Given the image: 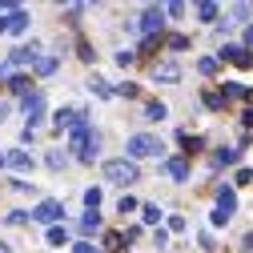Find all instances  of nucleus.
<instances>
[{
	"label": "nucleus",
	"instance_id": "obj_1",
	"mask_svg": "<svg viewBox=\"0 0 253 253\" xmlns=\"http://www.w3.org/2000/svg\"><path fill=\"white\" fill-rule=\"evenodd\" d=\"M73 149H77V157H81V161H92V157H97V133H92L84 121L73 129Z\"/></svg>",
	"mask_w": 253,
	"mask_h": 253
},
{
	"label": "nucleus",
	"instance_id": "obj_2",
	"mask_svg": "<svg viewBox=\"0 0 253 253\" xmlns=\"http://www.w3.org/2000/svg\"><path fill=\"white\" fill-rule=\"evenodd\" d=\"M105 177L113 185H133L137 181V165L133 161H105Z\"/></svg>",
	"mask_w": 253,
	"mask_h": 253
},
{
	"label": "nucleus",
	"instance_id": "obj_3",
	"mask_svg": "<svg viewBox=\"0 0 253 253\" xmlns=\"http://www.w3.org/2000/svg\"><path fill=\"white\" fill-rule=\"evenodd\" d=\"M161 141H157V137H149V133H137L133 141H129V153L133 157H161Z\"/></svg>",
	"mask_w": 253,
	"mask_h": 253
},
{
	"label": "nucleus",
	"instance_id": "obj_4",
	"mask_svg": "<svg viewBox=\"0 0 253 253\" xmlns=\"http://www.w3.org/2000/svg\"><path fill=\"white\" fill-rule=\"evenodd\" d=\"M20 109H24V121H28V125H37V121H41V113H44V92H37V88H33V92H28V97L20 101Z\"/></svg>",
	"mask_w": 253,
	"mask_h": 253
},
{
	"label": "nucleus",
	"instance_id": "obj_5",
	"mask_svg": "<svg viewBox=\"0 0 253 253\" xmlns=\"http://www.w3.org/2000/svg\"><path fill=\"white\" fill-rule=\"evenodd\" d=\"M161 16H165L161 8H145V12H141V20H137V28H145V33H157V28L165 24Z\"/></svg>",
	"mask_w": 253,
	"mask_h": 253
},
{
	"label": "nucleus",
	"instance_id": "obj_6",
	"mask_svg": "<svg viewBox=\"0 0 253 253\" xmlns=\"http://www.w3.org/2000/svg\"><path fill=\"white\" fill-rule=\"evenodd\" d=\"M60 213H65L60 201H41L37 205V221H60Z\"/></svg>",
	"mask_w": 253,
	"mask_h": 253
},
{
	"label": "nucleus",
	"instance_id": "obj_7",
	"mask_svg": "<svg viewBox=\"0 0 253 253\" xmlns=\"http://www.w3.org/2000/svg\"><path fill=\"white\" fill-rule=\"evenodd\" d=\"M165 173H169L173 181H185V177H189V161H185V157H173V161L165 165Z\"/></svg>",
	"mask_w": 253,
	"mask_h": 253
},
{
	"label": "nucleus",
	"instance_id": "obj_8",
	"mask_svg": "<svg viewBox=\"0 0 253 253\" xmlns=\"http://www.w3.org/2000/svg\"><path fill=\"white\" fill-rule=\"evenodd\" d=\"M221 56H225V60H233V65H249V60H253V56H245V52H241L237 44H229V48H221Z\"/></svg>",
	"mask_w": 253,
	"mask_h": 253
},
{
	"label": "nucleus",
	"instance_id": "obj_9",
	"mask_svg": "<svg viewBox=\"0 0 253 253\" xmlns=\"http://www.w3.org/2000/svg\"><path fill=\"white\" fill-rule=\"evenodd\" d=\"M153 77H157V81H177V77H181V69H177V65H157V69H153Z\"/></svg>",
	"mask_w": 253,
	"mask_h": 253
},
{
	"label": "nucleus",
	"instance_id": "obj_10",
	"mask_svg": "<svg viewBox=\"0 0 253 253\" xmlns=\"http://www.w3.org/2000/svg\"><path fill=\"white\" fill-rule=\"evenodd\" d=\"M237 153H241V149H221V153H213V165L221 169V165H229V161H237Z\"/></svg>",
	"mask_w": 253,
	"mask_h": 253
},
{
	"label": "nucleus",
	"instance_id": "obj_11",
	"mask_svg": "<svg viewBox=\"0 0 253 253\" xmlns=\"http://www.w3.org/2000/svg\"><path fill=\"white\" fill-rule=\"evenodd\" d=\"M97 229H101V217L97 213H84L81 217V233H97Z\"/></svg>",
	"mask_w": 253,
	"mask_h": 253
},
{
	"label": "nucleus",
	"instance_id": "obj_12",
	"mask_svg": "<svg viewBox=\"0 0 253 253\" xmlns=\"http://www.w3.org/2000/svg\"><path fill=\"white\" fill-rule=\"evenodd\" d=\"M24 24H28V12H12L8 16V33H24Z\"/></svg>",
	"mask_w": 253,
	"mask_h": 253
},
{
	"label": "nucleus",
	"instance_id": "obj_13",
	"mask_svg": "<svg viewBox=\"0 0 253 253\" xmlns=\"http://www.w3.org/2000/svg\"><path fill=\"white\" fill-rule=\"evenodd\" d=\"M8 165H12V169H24V173H28V165H33V161H28V153H8Z\"/></svg>",
	"mask_w": 253,
	"mask_h": 253
},
{
	"label": "nucleus",
	"instance_id": "obj_14",
	"mask_svg": "<svg viewBox=\"0 0 253 253\" xmlns=\"http://www.w3.org/2000/svg\"><path fill=\"white\" fill-rule=\"evenodd\" d=\"M37 73H41V77L56 73V60H52V56H41V60H37Z\"/></svg>",
	"mask_w": 253,
	"mask_h": 253
},
{
	"label": "nucleus",
	"instance_id": "obj_15",
	"mask_svg": "<svg viewBox=\"0 0 253 253\" xmlns=\"http://www.w3.org/2000/svg\"><path fill=\"white\" fill-rule=\"evenodd\" d=\"M145 117H149V121H161V117H165V105H161V101H153V105L145 109Z\"/></svg>",
	"mask_w": 253,
	"mask_h": 253
},
{
	"label": "nucleus",
	"instance_id": "obj_16",
	"mask_svg": "<svg viewBox=\"0 0 253 253\" xmlns=\"http://www.w3.org/2000/svg\"><path fill=\"white\" fill-rule=\"evenodd\" d=\"M141 217L149 221V225H157V221H161V209H157V205H145V209H141Z\"/></svg>",
	"mask_w": 253,
	"mask_h": 253
},
{
	"label": "nucleus",
	"instance_id": "obj_17",
	"mask_svg": "<svg viewBox=\"0 0 253 253\" xmlns=\"http://www.w3.org/2000/svg\"><path fill=\"white\" fill-rule=\"evenodd\" d=\"M92 92H97V97H113V88H109L101 77H92Z\"/></svg>",
	"mask_w": 253,
	"mask_h": 253
},
{
	"label": "nucleus",
	"instance_id": "obj_18",
	"mask_svg": "<svg viewBox=\"0 0 253 253\" xmlns=\"http://www.w3.org/2000/svg\"><path fill=\"white\" fill-rule=\"evenodd\" d=\"M205 105H209V109H221V105H225V97H221V92H205Z\"/></svg>",
	"mask_w": 253,
	"mask_h": 253
},
{
	"label": "nucleus",
	"instance_id": "obj_19",
	"mask_svg": "<svg viewBox=\"0 0 253 253\" xmlns=\"http://www.w3.org/2000/svg\"><path fill=\"white\" fill-rule=\"evenodd\" d=\"M48 245H65V229L52 225V229H48Z\"/></svg>",
	"mask_w": 253,
	"mask_h": 253
},
{
	"label": "nucleus",
	"instance_id": "obj_20",
	"mask_svg": "<svg viewBox=\"0 0 253 253\" xmlns=\"http://www.w3.org/2000/svg\"><path fill=\"white\" fill-rule=\"evenodd\" d=\"M197 12H201V20H213V16H217V4H201Z\"/></svg>",
	"mask_w": 253,
	"mask_h": 253
},
{
	"label": "nucleus",
	"instance_id": "obj_21",
	"mask_svg": "<svg viewBox=\"0 0 253 253\" xmlns=\"http://www.w3.org/2000/svg\"><path fill=\"white\" fill-rule=\"evenodd\" d=\"M201 73H205V77H209V73H217V60H213V56H205V60H201Z\"/></svg>",
	"mask_w": 253,
	"mask_h": 253
},
{
	"label": "nucleus",
	"instance_id": "obj_22",
	"mask_svg": "<svg viewBox=\"0 0 253 253\" xmlns=\"http://www.w3.org/2000/svg\"><path fill=\"white\" fill-rule=\"evenodd\" d=\"M245 44H253V24H249V28H245Z\"/></svg>",
	"mask_w": 253,
	"mask_h": 253
},
{
	"label": "nucleus",
	"instance_id": "obj_23",
	"mask_svg": "<svg viewBox=\"0 0 253 253\" xmlns=\"http://www.w3.org/2000/svg\"><path fill=\"white\" fill-rule=\"evenodd\" d=\"M0 253H12V249H8V245H0Z\"/></svg>",
	"mask_w": 253,
	"mask_h": 253
},
{
	"label": "nucleus",
	"instance_id": "obj_24",
	"mask_svg": "<svg viewBox=\"0 0 253 253\" xmlns=\"http://www.w3.org/2000/svg\"><path fill=\"white\" fill-rule=\"evenodd\" d=\"M0 121H4V105H0Z\"/></svg>",
	"mask_w": 253,
	"mask_h": 253
},
{
	"label": "nucleus",
	"instance_id": "obj_25",
	"mask_svg": "<svg viewBox=\"0 0 253 253\" xmlns=\"http://www.w3.org/2000/svg\"><path fill=\"white\" fill-rule=\"evenodd\" d=\"M0 165H4V157H0Z\"/></svg>",
	"mask_w": 253,
	"mask_h": 253
}]
</instances>
